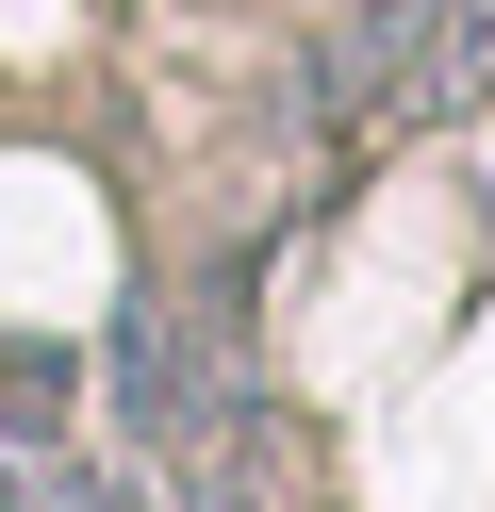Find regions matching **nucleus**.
I'll return each mask as SVG.
<instances>
[{
  "label": "nucleus",
  "instance_id": "1",
  "mask_svg": "<svg viewBox=\"0 0 495 512\" xmlns=\"http://www.w3.org/2000/svg\"><path fill=\"white\" fill-rule=\"evenodd\" d=\"M116 430L149 463H198L248 430V281H149L116 314Z\"/></svg>",
  "mask_w": 495,
  "mask_h": 512
},
{
  "label": "nucleus",
  "instance_id": "2",
  "mask_svg": "<svg viewBox=\"0 0 495 512\" xmlns=\"http://www.w3.org/2000/svg\"><path fill=\"white\" fill-rule=\"evenodd\" d=\"M429 34H446V0H330V34H314V116L363 133L396 83H429Z\"/></svg>",
  "mask_w": 495,
  "mask_h": 512
}]
</instances>
